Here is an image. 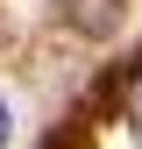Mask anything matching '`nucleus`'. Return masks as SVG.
<instances>
[{
    "label": "nucleus",
    "mask_w": 142,
    "mask_h": 149,
    "mask_svg": "<svg viewBox=\"0 0 142 149\" xmlns=\"http://www.w3.org/2000/svg\"><path fill=\"white\" fill-rule=\"evenodd\" d=\"M121 22V0H71V29H85V36H106Z\"/></svg>",
    "instance_id": "obj_1"
},
{
    "label": "nucleus",
    "mask_w": 142,
    "mask_h": 149,
    "mask_svg": "<svg viewBox=\"0 0 142 149\" xmlns=\"http://www.w3.org/2000/svg\"><path fill=\"white\" fill-rule=\"evenodd\" d=\"M121 114H128V121H142V57L128 64V78H121Z\"/></svg>",
    "instance_id": "obj_2"
},
{
    "label": "nucleus",
    "mask_w": 142,
    "mask_h": 149,
    "mask_svg": "<svg viewBox=\"0 0 142 149\" xmlns=\"http://www.w3.org/2000/svg\"><path fill=\"white\" fill-rule=\"evenodd\" d=\"M7 135H14V121H7V100H0V142H7Z\"/></svg>",
    "instance_id": "obj_3"
}]
</instances>
